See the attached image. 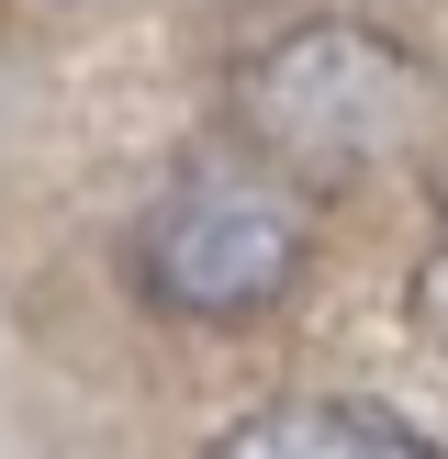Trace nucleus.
<instances>
[{
    "label": "nucleus",
    "mask_w": 448,
    "mask_h": 459,
    "mask_svg": "<svg viewBox=\"0 0 448 459\" xmlns=\"http://www.w3.org/2000/svg\"><path fill=\"white\" fill-rule=\"evenodd\" d=\"M415 124V67L358 22H303L291 45H269L246 79V146H269L291 179L358 169Z\"/></svg>",
    "instance_id": "2"
},
{
    "label": "nucleus",
    "mask_w": 448,
    "mask_h": 459,
    "mask_svg": "<svg viewBox=\"0 0 448 459\" xmlns=\"http://www.w3.org/2000/svg\"><path fill=\"white\" fill-rule=\"evenodd\" d=\"M415 303H426V336L448 348V224H437V247H426V269H415Z\"/></svg>",
    "instance_id": "4"
},
{
    "label": "nucleus",
    "mask_w": 448,
    "mask_h": 459,
    "mask_svg": "<svg viewBox=\"0 0 448 459\" xmlns=\"http://www.w3.org/2000/svg\"><path fill=\"white\" fill-rule=\"evenodd\" d=\"M202 459H448L426 448L403 415H381V403H348V393H291V403H258V415H236Z\"/></svg>",
    "instance_id": "3"
},
{
    "label": "nucleus",
    "mask_w": 448,
    "mask_h": 459,
    "mask_svg": "<svg viewBox=\"0 0 448 459\" xmlns=\"http://www.w3.org/2000/svg\"><path fill=\"white\" fill-rule=\"evenodd\" d=\"M134 291L179 325H258L314 269V191L269 146H202L134 213Z\"/></svg>",
    "instance_id": "1"
}]
</instances>
